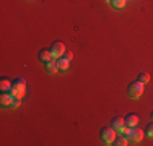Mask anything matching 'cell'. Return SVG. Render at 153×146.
Segmentation results:
<instances>
[{
    "instance_id": "13",
    "label": "cell",
    "mask_w": 153,
    "mask_h": 146,
    "mask_svg": "<svg viewBox=\"0 0 153 146\" xmlns=\"http://www.w3.org/2000/svg\"><path fill=\"white\" fill-rule=\"evenodd\" d=\"M111 5L114 7V8L121 10V8H124V7L127 5V0H111Z\"/></svg>"
},
{
    "instance_id": "15",
    "label": "cell",
    "mask_w": 153,
    "mask_h": 146,
    "mask_svg": "<svg viewBox=\"0 0 153 146\" xmlns=\"http://www.w3.org/2000/svg\"><path fill=\"white\" fill-rule=\"evenodd\" d=\"M138 81H140V83H143V85H145V83H148V81H150V75H148V73H140V75H138Z\"/></svg>"
},
{
    "instance_id": "12",
    "label": "cell",
    "mask_w": 153,
    "mask_h": 146,
    "mask_svg": "<svg viewBox=\"0 0 153 146\" xmlns=\"http://www.w3.org/2000/svg\"><path fill=\"white\" fill-rule=\"evenodd\" d=\"M122 125H124V119H122V117H114V119H112L111 127H112V128H114L116 131H117L119 128H121Z\"/></svg>"
},
{
    "instance_id": "16",
    "label": "cell",
    "mask_w": 153,
    "mask_h": 146,
    "mask_svg": "<svg viewBox=\"0 0 153 146\" xmlns=\"http://www.w3.org/2000/svg\"><path fill=\"white\" fill-rule=\"evenodd\" d=\"M117 133H121V135H124V136H129V133H130V127H127L126 123L121 127V128L117 130Z\"/></svg>"
},
{
    "instance_id": "7",
    "label": "cell",
    "mask_w": 153,
    "mask_h": 146,
    "mask_svg": "<svg viewBox=\"0 0 153 146\" xmlns=\"http://www.w3.org/2000/svg\"><path fill=\"white\" fill-rule=\"evenodd\" d=\"M124 123H126L127 127H130V128L137 127V123H138V115H137V114H129L126 119H124Z\"/></svg>"
},
{
    "instance_id": "2",
    "label": "cell",
    "mask_w": 153,
    "mask_h": 146,
    "mask_svg": "<svg viewBox=\"0 0 153 146\" xmlns=\"http://www.w3.org/2000/svg\"><path fill=\"white\" fill-rule=\"evenodd\" d=\"M25 93H26V80L25 78L15 80L13 85H12V94L15 97H23Z\"/></svg>"
},
{
    "instance_id": "9",
    "label": "cell",
    "mask_w": 153,
    "mask_h": 146,
    "mask_svg": "<svg viewBox=\"0 0 153 146\" xmlns=\"http://www.w3.org/2000/svg\"><path fill=\"white\" fill-rule=\"evenodd\" d=\"M57 70H59V67H57V60H49V62H46V72L47 73H56Z\"/></svg>"
},
{
    "instance_id": "4",
    "label": "cell",
    "mask_w": 153,
    "mask_h": 146,
    "mask_svg": "<svg viewBox=\"0 0 153 146\" xmlns=\"http://www.w3.org/2000/svg\"><path fill=\"white\" fill-rule=\"evenodd\" d=\"M13 99H15V96L12 94V91H2V94H0V104H2V107H12Z\"/></svg>"
},
{
    "instance_id": "10",
    "label": "cell",
    "mask_w": 153,
    "mask_h": 146,
    "mask_svg": "<svg viewBox=\"0 0 153 146\" xmlns=\"http://www.w3.org/2000/svg\"><path fill=\"white\" fill-rule=\"evenodd\" d=\"M68 62L70 60H67L65 57H59L57 58V67H59V70H62V72H65L68 68Z\"/></svg>"
},
{
    "instance_id": "19",
    "label": "cell",
    "mask_w": 153,
    "mask_h": 146,
    "mask_svg": "<svg viewBox=\"0 0 153 146\" xmlns=\"http://www.w3.org/2000/svg\"><path fill=\"white\" fill-rule=\"evenodd\" d=\"M150 117H152V122H153V111H152V114H150Z\"/></svg>"
},
{
    "instance_id": "14",
    "label": "cell",
    "mask_w": 153,
    "mask_h": 146,
    "mask_svg": "<svg viewBox=\"0 0 153 146\" xmlns=\"http://www.w3.org/2000/svg\"><path fill=\"white\" fill-rule=\"evenodd\" d=\"M127 143H129V136H124V135L114 140V145H117V146H126Z\"/></svg>"
},
{
    "instance_id": "11",
    "label": "cell",
    "mask_w": 153,
    "mask_h": 146,
    "mask_svg": "<svg viewBox=\"0 0 153 146\" xmlns=\"http://www.w3.org/2000/svg\"><path fill=\"white\" fill-rule=\"evenodd\" d=\"M12 85H13V83H10L8 78H2V80H0V89H2V91H12Z\"/></svg>"
},
{
    "instance_id": "6",
    "label": "cell",
    "mask_w": 153,
    "mask_h": 146,
    "mask_svg": "<svg viewBox=\"0 0 153 146\" xmlns=\"http://www.w3.org/2000/svg\"><path fill=\"white\" fill-rule=\"evenodd\" d=\"M51 52H52V57H54V58L64 57V54H65V46H64L62 42H54V46L51 47Z\"/></svg>"
},
{
    "instance_id": "1",
    "label": "cell",
    "mask_w": 153,
    "mask_h": 146,
    "mask_svg": "<svg viewBox=\"0 0 153 146\" xmlns=\"http://www.w3.org/2000/svg\"><path fill=\"white\" fill-rule=\"evenodd\" d=\"M145 88H143V83H140L137 80V81L130 83L129 88H127V94H129V97H132V99H140V96L143 94Z\"/></svg>"
},
{
    "instance_id": "18",
    "label": "cell",
    "mask_w": 153,
    "mask_h": 146,
    "mask_svg": "<svg viewBox=\"0 0 153 146\" xmlns=\"http://www.w3.org/2000/svg\"><path fill=\"white\" fill-rule=\"evenodd\" d=\"M64 57L67 58V60H72V57H74V54L72 52H68V50H65V54H64Z\"/></svg>"
},
{
    "instance_id": "3",
    "label": "cell",
    "mask_w": 153,
    "mask_h": 146,
    "mask_svg": "<svg viewBox=\"0 0 153 146\" xmlns=\"http://www.w3.org/2000/svg\"><path fill=\"white\" fill-rule=\"evenodd\" d=\"M101 140L104 141V145H112L116 140V130L112 127H104L101 130Z\"/></svg>"
},
{
    "instance_id": "8",
    "label": "cell",
    "mask_w": 153,
    "mask_h": 146,
    "mask_svg": "<svg viewBox=\"0 0 153 146\" xmlns=\"http://www.w3.org/2000/svg\"><path fill=\"white\" fill-rule=\"evenodd\" d=\"M38 57H39V60L41 62H49V60H52V52H51V49H41L39 50V54H38Z\"/></svg>"
},
{
    "instance_id": "5",
    "label": "cell",
    "mask_w": 153,
    "mask_h": 146,
    "mask_svg": "<svg viewBox=\"0 0 153 146\" xmlns=\"http://www.w3.org/2000/svg\"><path fill=\"white\" fill-rule=\"evenodd\" d=\"M143 135H145V131L143 130H138V128H130V133H129V140L130 141H134V143H140L142 140H143Z\"/></svg>"
},
{
    "instance_id": "20",
    "label": "cell",
    "mask_w": 153,
    "mask_h": 146,
    "mask_svg": "<svg viewBox=\"0 0 153 146\" xmlns=\"http://www.w3.org/2000/svg\"><path fill=\"white\" fill-rule=\"evenodd\" d=\"M106 2H108V3H111V0H106Z\"/></svg>"
},
{
    "instance_id": "17",
    "label": "cell",
    "mask_w": 153,
    "mask_h": 146,
    "mask_svg": "<svg viewBox=\"0 0 153 146\" xmlns=\"http://www.w3.org/2000/svg\"><path fill=\"white\" fill-rule=\"evenodd\" d=\"M145 135H147L148 138H153V122H150L147 125V128H145Z\"/></svg>"
}]
</instances>
